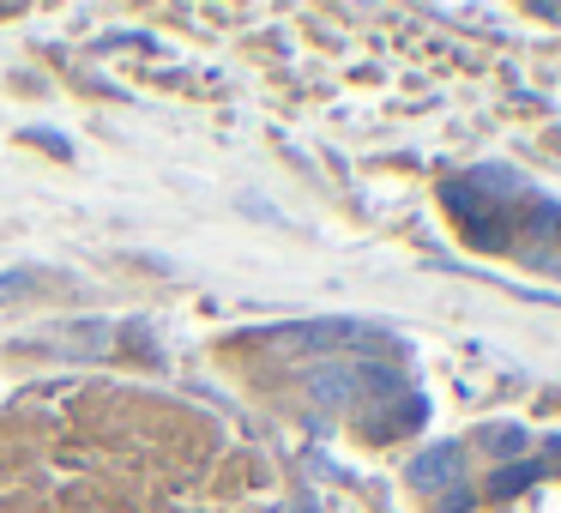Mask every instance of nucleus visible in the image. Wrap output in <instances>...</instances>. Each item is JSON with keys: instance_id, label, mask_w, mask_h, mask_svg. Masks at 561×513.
I'll use <instances>...</instances> for the list:
<instances>
[{"instance_id": "obj_2", "label": "nucleus", "mask_w": 561, "mask_h": 513, "mask_svg": "<svg viewBox=\"0 0 561 513\" xmlns=\"http://www.w3.org/2000/svg\"><path fill=\"white\" fill-rule=\"evenodd\" d=\"M447 459H453V447H440V453H423V459H416V483H440V477H447Z\"/></svg>"}, {"instance_id": "obj_1", "label": "nucleus", "mask_w": 561, "mask_h": 513, "mask_svg": "<svg viewBox=\"0 0 561 513\" xmlns=\"http://www.w3.org/2000/svg\"><path fill=\"white\" fill-rule=\"evenodd\" d=\"M308 399L351 404L356 399V375H351V368H314V375H308Z\"/></svg>"}]
</instances>
